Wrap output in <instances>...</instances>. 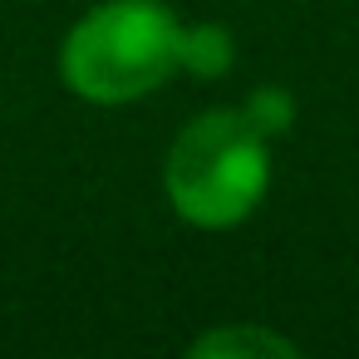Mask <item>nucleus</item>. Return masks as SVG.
<instances>
[{"label":"nucleus","mask_w":359,"mask_h":359,"mask_svg":"<svg viewBox=\"0 0 359 359\" xmlns=\"http://www.w3.org/2000/svg\"><path fill=\"white\" fill-rule=\"evenodd\" d=\"M182 20L163 0H104L60 45V79L89 104H133L177 74Z\"/></svg>","instance_id":"nucleus-1"},{"label":"nucleus","mask_w":359,"mask_h":359,"mask_svg":"<svg viewBox=\"0 0 359 359\" xmlns=\"http://www.w3.org/2000/svg\"><path fill=\"white\" fill-rule=\"evenodd\" d=\"M163 182L182 222L202 231L236 226L271 187V138L256 133L241 109H212L177 133Z\"/></svg>","instance_id":"nucleus-2"},{"label":"nucleus","mask_w":359,"mask_h":359,"mask_svg":"<svg viewBox=\"0 0 359 359\" xmlns=\"http://www.w3.org/2000/svg\"><path fill=\"white\" fill-rule=\"evenodd\" d=\"M236 60V40L226 25L202 20V25H182V45H177V69L197 74V79H222Z\"/></svg>","instance_id":"nucleus-3"},{"label":"nucleus","mask_w":359,"mask_h":359,"mask_svg":"<svg viewBox=\"0 0 359 359\" xmlns=\"http://www.w3.org/2000/svg\"><path fill=\"white\" fill-rule=\"evenodd\" d=\"M192 354H295V344L280 339L276 330L246 325V330H212L207 339L192 344Z\"/></svg>","instance_id":"nucleus-4"},{"label":"nucleus","mask_w":359,"mask_h":359,"mask_svg":"<svg viewBox=\"0 0 359 359\" xmlns=\"http://www.w3.org/2000/svg\"><path fill=\"white\" fill-rule=\"evenodd\" d=\"M241 114L251 118V128H256V133L280 138V133H290V123H295V99H290V89L266 84V89H256V94L241 104Z\"/></svg>","instance_id":"nucleus-5"}]
</instances>
